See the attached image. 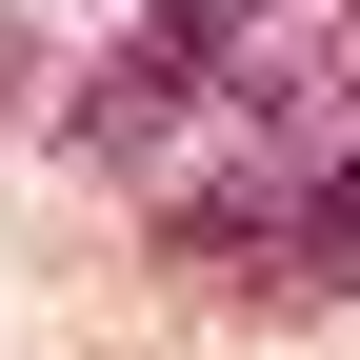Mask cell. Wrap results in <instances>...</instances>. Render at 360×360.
<instances>
[{
    "label": "cell",
    "mask_w": 360,
    "mask_h": 360,
    "mask_svg": "<svg viewBox=\"0 0 360 360\" xmlns=\"http://www.w3.org/2000/svg\"><path fill=\"white\" fill-rule=\"evenodd\" d=\"M160 240L240 300H360V20H300L160 160Z\"/></svg>",
    "instance_id": "cell-1"
},
{
    "label": "cell",
    "mask_w": 360,
    "mask_h": 360,
    "mask_svg": "<svg viewBox=\"0 0 360 360\" xmlns=\"http://www.w3.org/2000/svg\"><path fill=\"white\" fill-rule=\"evenodd\" d=\"M20 101H40V40H20V20H0V120H20Z\"/></svg>",
    "instance_id": "cell-2"
},
{
    "label": "cell",
    "mask_w": 360,
    "mask_h": 360,
    "mask_svg": "<svg viewBox=\"0 0 360 360\" xmlns=\"http://www.w3.org/2000/svg\"><path fill=\"white\" fill-rule=\"evenodd\" d=\"M160 20H200V40H240V20H260V0H160Z\"/></svg>",
    "instance_id": "cell-3"
}]
</instances>
